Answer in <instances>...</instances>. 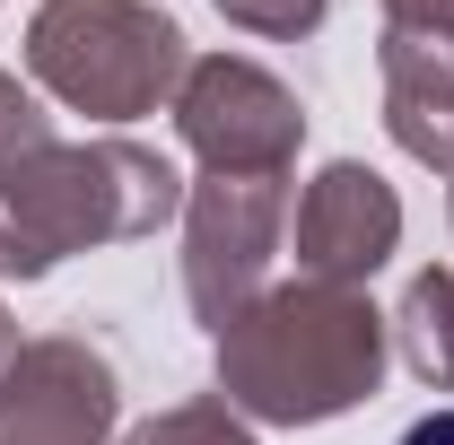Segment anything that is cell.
Here are the masks:
<instances>
[{
    "instance_id": "6da1fadb",
    "label": "cell",
    "mask_w": 454,
    "mask_h": 445,
    "mask_svg": "<svg viewBox=\"0 0 454 445\" xmlns=\"http://www.w3.org/2000/svg\"><path fill=\"white\" fill-rule=\"evenodd\" d=\"M219 340V402L262 419V428H324L358 410L385 385L394 324L367 306V288H324V279H280L262 288Z\"/></svg>"
},
{
    "instance_id": "7a4b0ae2",
    "label": "cell",
    "mask_w": 454,
    "mask_h": 445,
    "mask_svg": "<svg viewBox=\"0 0 454 445\" xmlns=\"http://www.w3.org/2000/svg\"><path fill=\"white\" fill-rule=\"evenodd\" d=\"M184 219V175L140 140H53L0 183V279H44L61 254L131 245Z\"/></svg>"
},
{
    "instance_id": "3957f363",
    "label": "cell",
    "mask_w": 454,
    "mask_h": 445,
    "mask_svg": "<svg viewBox=\"0 0 454 445\" xmlns=\"http://www.w3.org/2000/svg\"><path fill=\"white\" fill-rule=\"evenodd\" d=\"M192 44L158 0H44L27 18V79L88 122H140L175 105Z\"/></svg>"
},
{
    "instance_id": "277c9868",
    "label": "cell",
    "mask_w": 454,
    "mask_h": 445,
    "mask_svg": "<svg viewBox=\"0 0 454 445\" xmlns=\"http://www.w3.org/2000/svg\"><path fill=\"white\" fill-rule=\"evenodd\" d=\"M288 236V175H201L184 183V297L192 324L227 332L262 288Z\"/></svg>"
},
{
    "instance_id": "5b68a950",
    "label": "cell",
    "mask_w": 454,
    "mask_h": 445,
    "mask_svg": "<svg viewBox=\"0 0 454 445\" xmlns=\"http://www.w3.org/2000/svg\"><path fill=\"white\" fill-rule=\"evenodd\" d=\"M175 131L201 158V175H288L306 149V105L262 61L201 53L175 88Z\"/></svg>"
},
{
    "instance_id": "8992f818",
    "label": "cell",
    "mask_w": 454,
    "mask_h": 445,
    "mask_svg": "<svg viewBox=\"0 0 454 445\" xmlns=\"http://www.w3.org/2000/svg\"><path fill=\"white\" fill-rule=\"evenodd\" d=\"M122 419V376L79 332L0 340V445H106Z\"/></svg>"
},
{
    "instance_id": "52a82bcc",
    "label": "cell",
    "mask_w": 454,
    "mask_h": 445,
    "mask_svg": "<svg viewBox=\"0 0 454 445\" xmlns=\"http://www.w3.org/2000/svg\"><path fill=\"white\" fill-rule=\"evenodd\" d=\"M288 245H297V279L324 288H367L402 254V201L394 183L358 158H333L297 201H288Z\"/></svg>"
},
{
    "instance_id": "ba28073f",
    "label": "cell",
    "mask_w": 454,
    "mask_h": 445,
    "mask_svg": "<svg viewBox=\"0 0 454 445\" xmlns=\"http://www.w3.org/2000/svg\"><path fill=\"white\" fill-rule=\"evenodd\" d=\"M385 131L402 158L454 175V35H419V27H385Z\"/></svg>"
},
{
    "instance_id": "9c48e42d",
    "label": "cell",
    "mask_w": 454,
    "mask_h": 445,
    "mask_svg": "<svg viewBox=\"0 0 454 445\" xmlns=\"http://www.w3.org/2000/svg\"><path fill=\"white\" fill-rule=\"evenodd\" d=\"M394 349H402V367L428 393H454V271H419L402 288Z\"/></svg>"
},
{
    "instance_id": "30bf717a",
    "label": "cell",
    "mask_w": 454,
    "mask_h": 445,
    "mask_svg": "<svg viewBox=\"0 0 454 445\" xmlns=\"http://www.w3.org/2000/svg\"><path fill=\"white\" fill-rule=\"evenodd\" d=\"M122 445H254V419L227 410L219 393H201V402H175V410H158V419H140Z\"/></svg>"
},
{
    "instance_id": "8fae6325",
    "label": "cell",
    "mask_w": 454,
    "mask_h": 445,
    "mask_svg": "<svg viewBox=\"0 0 454 445\" xmlns=\"http://www.w3.org/2000/svg\"><path fill=\"white\" fill-rule=\"evenodd\" d=\"M61 131H53V113L35 105L27 88H18V70H0V183L27 167V158H44Z\"/></svg>"
},
{
    "instance_id": "7c38bea8",
    "label": "cell",
    "mask_w": 454,
    "mask_h": 445,
    "mask_svg": "<svg viewBox=\"0 0 454 445\" xmlns=\"http://www.w3.org/2000/svg\"><path fill=\"white\" fill-rule=\"evenodd\" d=\"M227 27H245V35H262V44H297V35H315L324 27V9L333 0H210Z\"/></svg>"
},
{
    "instance_id": "4fadbf2b",
    "label": "cell",
    "mask_w": 454,
    "mask_h": 445,
    "mask_svg": "<svg viewBox=\"0 0 454 445\" xmlns=\"http://www.w3.org/2000/svg\"><path fill=\"white\" fill-rule=\"evenodd\" d=\"M385 27H419V35H454V0H385Z\"/></svg>"
},
{
    "instance_id": "5bb4252c",
    "label": "cell",
    "mask_w": 454,
    "mask_h": 445,
    "mask_svg": "<svg viewBox=\"0 0 454 445\" xmlns=\"http://www.w3.org/2000/svg\"><path fill=\"white\" fill-rule=\"evenodd\" d=\"M402 445H454V410H428V419H411Z\"/></svg>"
},
{
    "instance_id": "9a60e30c",
    "label": "cell",
    "mask_w": 454,
    "mask_h": 445,
    "mask_svg": "<svg viewBox=\"0 0 454 445\" xmlns=\"http://www.w3.org/2000/svg\"><path fill=\"white\" fill-rule=\"evenodd\" d=\"M0 340H9V315H0Z\"/></svg>"
},
{
    "instance_id": "2e32d148",
    "label": "cell",
    "mask_w": 454,
    "mask_h": 445,
    "mask_svg": "<svg viewBox=\"0 0 454 445\" xmlns=\"http://www.w3.org/2000/svg\"><path fill=\"white\" fill-rule=\"evenodd\" d=\"M446 210H454V192H446Z\"/></svg>"
}]
</instances>
